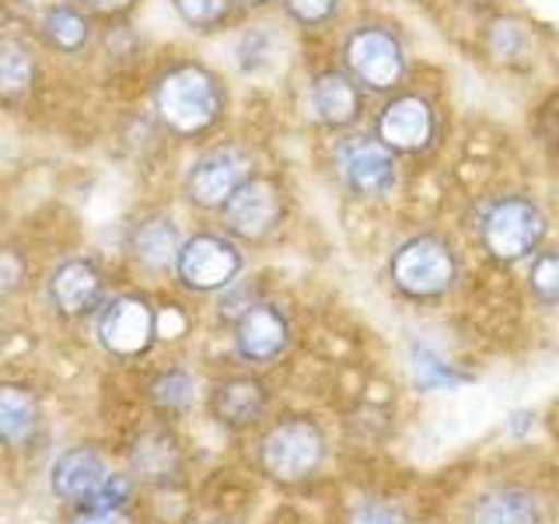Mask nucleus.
Segmentation results:
<instances>
[{"label": "nucleus", "instance_id": "nucleus-1", "mask_svg": "<svg viewBox=\"0 0 559 524\" xmlns=\"http://www.w3.org/2000/svg\"><path fill=\"white\" fill-rule=\"evenodd\" d=\"M224 112V87L214 70L175 63L154 81V116L175 136H203Z\"/></svg>", "mask_w": 559, "mask_h": 524}, {"label": "nucleus", "instance_id": "nucleus-2", "mask_svg": "<svg viewBox=\"0 0 559 524\" xmlns=\"http://www.w3.org/2000/svg\"><path fill=\"white\" fill-rule=\"evenodd\" d=\"M325 458V437L319 424L305 416H287L259 441V465L276 483H301Z\"/></svg>", "mask_w": 559, "mask_h": 524}, {"label": "nucleus", "instance_id": "nucleus-3", "mask_svg": "<svg viewBox=\"0 0 559 524\" xmlns=\"http://www.w3.org/2000/svg\"><path fill=\"white\" fill-rule=\"evenodd\" d=\"M392 284L406 297H441L459 276V259L451 245L437 235H419L399 245L392 255Z\"/></svg>", "mask_w": 559, "mask_h": 524}, {"label": "nucleus", "instance_id": "nucleus-4", "mask_svg": "<svg viewBox=\"0 0 559 524\" xmlns=\"http://www.w3.org/2000/svg\"><path fill=\"white\" fill-rule=\"evenodd\" d=\"M157 340V308L140 294H119L98 314V343L119 360H140Z\"/></svg>", "mask_w": 559, "mask_h": 524}, {"label": "nucleus", "instance_id": "nucleus-5", "mask_svg": "<svg viewBox=\"0 0 559 524\" xmlns=\"http://www.w3.org/2000/svg\"><path fill=\"white\" fill-rule=\"evenodd\" d=\"M542 235H546V217L524 196H503L483 217V245L500 262H518L535 252Z\"/></svg>", "mask_w": 559, "mask_h": 524}, {"label": "nucleus", "instance_id": "nucleus-6", "mask_svg": "<svg viewBox=\"0 0 559 524\" xmlns=\"http://www.w3.org/2000/svg\"><path fill=\"white\" fill-rule=\"evenodd\" d=\"M241 252L221 235H192L175 255V279L192 294H217L241 273Z\"/></svg>", "mask_w": 559, "mask_h": 524}, {"label": "nucleus", "instance_id": "nucleus-7", "mask_svg": "<svg viewBox=\"0 0 559 524\" xmlns=\"http://www.w3.org/2000/svg\"><path fill=\"white\" fill-rule=\"evenodd\" d=\"M343 57L349 74H354L360 84L374 87V92H384V87H395L402 70H406V60H402V46L392 32L384 28H360L346 39Z\"/></svg>", "mask_w": 559, "mask_h": 524}, {"label": "nucleus", "instance_id": "nucleus-8", "mask_svg": "<svg viewBox=\"0 0 559 524\" xmlns=\"http://www.w3.org/2000/svg\"><path fill=\"white\" fill-rule=\"evenodd\" d=\"M249 179V157L238 147H217L203 154L186 175V196L200 210H224L238 186Z\"/></svg>", "mask_w": 559, "mask_h": 524}, {"label": "nucleus", "instance_id": "nucleus-9", "mask_svg": "<svg viewBox=\"0 0 559 524\" xmlns=\"http://www.w3.org/2000/svg\"><path fill=\"white\" fill-rule=\"evenodd\" d=\"M336 171L360 196H384L395 186V157L371 136H346L336 147Z\"/></svg>", "mask_w": 559, "mask_h": 524}, {"label": "nucleus", "instance_id": "nucleus-10", "mask_svg": "<svg viewBox=\"0 0 559 524\" xmlns=\"http://www.w3.org/2000/svg\"><path fill=\"white\" fill-rule=\"evenodd\" d=\"M280 217H284V200H280V189L270 179H245L235 196L224 203L227 231L245 241L266 238Z\"/></svg>", "mask_w": 559, "mask_h": 524}, {"label": "nucleus", "instance_id": "nucleus-11", "mask_svg": "<svg viewBox=\"0 0 559 524\" xmlns=\"http://www.w3.org/2000/svg\"><path fill=\"white\" fill-rule=\"evenodd\" d=\"M102 270L98 262L92 259H63L57 270L49 273V284H46V294H49V305L57 308V314L63 319H81L87 314L102 297Z\"/></svg>", "mask_w": 559, "mask_h": 524}, {"label": "nucleus", "instance_id": "nucleus-12", "mask_svg": "<svg viewBox=\"0 0 559 524\" xmlns=\"http://www.w3.org/2000/svg\"><path fill=\"white\" fill-rule=\"evenodd\" d=\"M290 340V325L284 319V311L270 301H255L252 308H245L238 314L235 325V346L245 360L266 364L273 357L284 354V346Z\"/></svg>", "mask_w": 559, "mask_h": 524}, {"label": "nucleus", "instance_id": "nucleus-13", "mask_svg": "<svg viewBox=\"0 0 559 524\" xmlns=\"http://www.w3.org/2000/svg\"><path fill=\"white\" fill-rule=\"evenodd\" d=\"M378 136L389 151H424L433 136V112L424 98L402 95L378 116Z\"/></svg>", "mask_w": 559, "mask_h": 524}, {"label": "nucleus", "instance_id": "nucleus-14", "mask_svg": "<svg viewBox=\"0 0 559 524\" xmlns=\"http://www.w3.org/2000/svg\"><path fill=\"white\" fill-rule=\"evenodd\" d=\"M210 413H214L217 424L231 430L252 427L255 419L266 413V384L249 374L227 378L217 384L214 395H210Z\"/></svg>", "mask_w": 559, "mask_h": 524}, {"label": "nucleus", "instance_id": "nucleus-15", "mask_svg": "<svg viewBox=\"0 0 559 524\" xmlns=\"http://www.w3.org/2000/svg\"><path fill=\"white\" fill-rule=\"evenodd\" d=\"M109 479V472H105V462L98 458V451L92 448H70L63 451L57 465H52V493H57L60 500H70L84 507L87 500L95 497V489Z\"/></svg>", "mask_w": 559, "mask_h": 524}, {"label": "nucleus", "instance_id": "nucleus-16", "mask_svg": "<svg viewBox=\"0 0 559 524\" xmlns=\"http://www.w3.org/2000/svg\"><path fill=\"white\" fill-rule=\"evenodd\" d=\"M468 524H546V507L521 486H497L472 503Z\"/></svg>", "mask_w": 559, "mask_h": 524}, {"label": "nucleus", "instance_id": "nucleus-17", "mask_svg": "<svg viewBox=\"0 0 559 524\" xmlns=\"http://www.w3.org/2000/svg\"><path fill=\"white\" fill-rule=\"evenodd\" d=\"M182 249V235L175 221L168 217H147L133 227L130 235V255L140 270L147 273H165L175 266V255Z\"/></svg>", "mask_w": 559, "mask_h": 524}, {"label": "nucleus", "instance_id": "nucleus-18", "mask_svg": "<svg viewBox=\"0 0 559 524\" xmlns=\"http://www.w3.org/2000/svg\"><path fill=\"white\" fill-rule=\"evenodd\" d=\"M311 112L319 116L325 127H349L360 116V92L354 78L340 74V70H325L311 81Z\"/></svg>", "mask_w": 559, "mask_h": 524}, {"label": "nucleus", "instance_id": "nucleus-19", "mask_svg": "<svg viewBox=\"0 0 559 524\" xmlns=\"http://www.w3.org/2000/svg\"><path fill=\"white\" fill-rule=\"evenodd\" d=\"M133 472L147 483H171L182 472V451L179 441L168 430H147L133 444Z\"/></svg>", "mask_w": 559, "mask_h": 524}, {"label": "nucleus", "instance_id": "nucleus-20", "mask_svg": "<svg viewBox=\"0 0 559 524\" xmlns=\"http://www.w3.org/2000/svg\"><path fill=\"white\" fill-rule=\"evenodd\" d=\"M39 419V398L28 384H0V444H14Z\"/></svg>", "mask_w": 559, "mask_h": 524}, {"label": "nucleus", "instance_id": "nucleus-21", "mask_svg": "<svg viewBox=\"0 0 559 524\" xmlns=\"http://www.w3.org/2000/svg\"><path fill=\"white\" fill-rule=\"evenodd\" d=\"M35 81V57L17 35H0V98H22Z\"/></svg>", "mask_w": 559, "mask_h": 524}, {"label": "nucleus", "instance_id": "nucleus-22", "mask_svg": "<svg viewBox=\"0 0 559 524\" xmlns=\"http://www.w3.org/2000/svg\"><path fill=\"white\" fill-rule=\"evenodd\" d=\"M39 28H43V39L52 49H60V52H81L87 46V39H92L87 17L78 8H70V4H52V8H46Z\"/></svg>", "mask_w": 559, "mask_h": 524}, {"label": "nucleus", "instance_id": "nucleus-23", "mask_svg": "<svg viewBox=\"0 0 559 524\" xmlns=\"http://www.w3.org/2000/svg\"><path fill=\"white\" fill-rule=\"evenodd\" d=\"M147 398H151V406L162 413H186L192 406V398H197V381H192V374L182 371V367H168V371L151 378Z\"/></svg>", "mask_w": 559, "mask_h": 524}, {"label": "nucleus", "instance_id": "nucleus-24", "mask_svg": "<svg viewBox=\"0 0 559 524\" xmlns=\"http://www.w3.org/2000/svg\"><path fill=\"white\" fill-rule=\"evenodd\" d=\"M409 367H413V381H416L419 392H444V389H454V384L468 381L465 371H454L451 364H444L441 357H433L430 349H424V346H413Z\"/></svg>", "mask_w": 559, "mask_h": 524}, {"label": "nucleus", "instance_id": "nucleus-25", "mask_svg": "<svg viewBox=\"0 0 559 524\" xmlns=\"http://www.w3.org/2000/svg\"><path fill=\"white\" fill-rule=\"evenodd\" d=\"M171 8L192 32H210L227 17L231 0H171Z\"/></svg>", "mask_w": 559, "mask_h": 524}, {"label": "nucleus", "instance_id": "nucleus-26", "mask_svg": "<svg viewBox=\"0 0 559 524\" xmlns=\"http://www.w3.org/2000/svg\"><path fill=\"white\" fill-rule=\"evenodd\" d=\"M528 284L542 305H559V252H542L532 262Z\"/></svg>", "mask_w": 559, "mask_h": 524}, {"label": "nucleus", "instance_id": "nucleus-27", "mask_svg": "<svg viewBox=\"0 0 559 524\" xmlns=\"http://www.w3.org/2000/svg\"><path fill=\"white\" fill-rule=\"evenodd\" d=\"M489 49H493L500 60H518L521 52L528 49V28L521 22H511V17H503V22L489 25Z\"/></svg>", "mask_w": 559, "mask_h": 524}, {"label": "nucleus", "instance_id": "nucleus-28", "mask_svg": "<svg viewBox=\"0 0 559 524\" xmlns=\"http://www.w3.org/2000/svg\"><path fill=\"white\" fill-rule=\"evenodd\" d=\"M130 500V479L127 476H112L109 472V479H105L98 489H95V497L87 500L81 511H92V514H98V511H119L122 503Z\"/></svg>", "mask_w": 559, "mask_h": 524}, {"label": "nucleus", "instance_id": "nucleus-29", "mask_svg": "<svg viewBox=\"0 0 559 524\" xmlns=\"http://www.w3.org/2000/svg\"><path fill=\"white\" fill-rule=\"evenodd\" d=\"M349 524H409L406 511L389 500H364L354 514H349Z\"/></svg>", "mask_w": 559, "mask_h": 524}, {"label": "nucleus", "instance_id": "nucleus-30", "mask_svg": "<svg viewBox=\"0 0 559 524\" xmlns=\"http://www.w3.org/2000/svg\"><path fill=\"white\" fill-rule=\"evenodd\" d=\"M284 8H287V14L294 17V22L322 25V22H329L332 14H336L340 0H284Z\"/></svg>", "mask_w": 559, "mask_h": 524}, {"label": "nucleus", "instance_id": "nucleus-31", "mask_svg": "<svg viewBox=\"0 0 559 524\" xmlns=\"http://www.w3.org/2000/svg\"><path fill=\"white\" fill-rule=\"evenodd\" d=\"M22 259H17L14 252H0V294H14L17 287H22Z\"/></svg>", "mask_w": 559, "mask_h": 524}, {"label": "nucleus", "instance_id": "nucleus-32", "mask_svg": "<svg viewBox=\"0 0 559 524\" xmlns=\"http://www.w3.org/2000/svg\"><path fill=\"white\" fill-rule=\"evenodd\" d=\"M74 524H130V521L122 517L119 511H98V514H92V511H81V517H78Z\"/></svg>", "mask_w": 559, "mask_h": 524}, {"label": "nucleus", "instance_id": "nucleus-33", "mask_svg": "<svg viewBox=\"0 0 559 524\" xmlns=\"http://www.w3.org/2000/svg\"><path fill=\"white\" fill-rule=\"evenodd\" d=\"M84 4L98 14H122V11L133 8V0H84Z\"/></svg>", "mask_w": 559, "mask_h": 524}, {"label": "nucleus", "instance_id": "nucleus-34", "mask_svg": "<svg viewBox=\"0 0 559 524\" xmlns=\"http://www.w3.org/2000/svg\"><path fill=\"white\" fill-rule=\"evenodd\" d=\"M238 4H249V8H255V4H266V0H238Z\"/></svg>", "mask_w": 559, "mask_h": 524}]
</instances>
